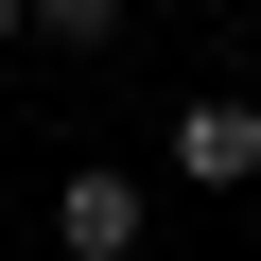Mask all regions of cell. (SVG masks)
Masks as SVG:
<instances>
[{
    "mask_svg": "<svg viewBox=\"0 0 261 261\" xmlns=\"http://www.w3.org/2000/svg\"><path fill=\"white\" fill-rule=\"evenodd\" d=\"M174 192H261V87H192L174 105Z\"/></svg>",
    "mask_w": 261,
    "mask_h": 261,
    "instance_id": "cell-1",
    "label": "cell"
},
{
    "mask_svg": "<svg viewBox=\"0 0 261 261\" xmlns=\"http://www.w3.org/2000/svg\"><path fill=\"white\" fill-rule=\"evenodd\" d=\"M53 261H157V192L122 174V157H87L53 192Z\"/></svg>",
    "mask_w": 261,
    "mask_h": 261,
    "instance_id": "cell-2",
    "label": "cell"
},
{
    "mask_svg": "<svg viewBox=\"0 0 261 261\" xmlns=\"http://www.w3.org/2000/svg\"><path fill=\"white\" fill-rule=\"evenodd\" d=\"M18 35H53V53H122V0H18Z\"/></svg>",
    "mask_w": 261,
    "mask_h": 261,
    "instance_id": "cell-3",
    "label": "cell"
},
{
    "mask_svg": "<svg viewBox=\"0 0 261 261\" xmlns=\"http://www.w3.org/2000/svg\"><path fill=\"white\" fill-rule=\"evenodd\" d=\"M0 53H18V0H0Z\"/></svg>",
    "mask_w": 261,
    "mask_h": 261,
    "instance_id": "cell-4",
    "label": "cell"
},
{
    "mask_svg": "<svg viewBox=\"0 0 261 261\" xmlns=\"http://www.w3.org/2000/svg\"><path fill=\"white\" fill-rule=\"evenodd\" d=\"M244 244H261V192H244Z\"/></svg>",
    "mask_w": 261,
    "mask_h": 261,
    "instance_id": "cell-5",
    "label": "cell"
},
{
    "mask_svg": "<svg viewBox=\"0 0 261 261\" xmlns=\"http://www.w3.org/2000/svg\"><path fill=\"white\" fill-rule=\"evenodd\" d=\"M157 261H174V244H157Z\"/></svg>",
    "mask_w": 261,
    "mask_h": 261,
    "instance_id": "cell-6",
    "label": "cell"
}]
</instances>
